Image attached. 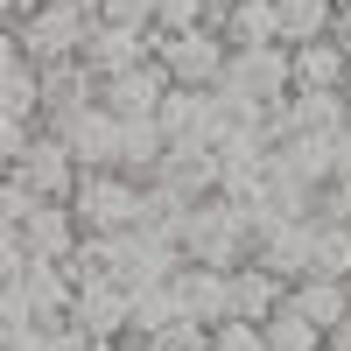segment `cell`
I'll list each match as a JSON object with an SVG mask.
<instances>
[{
  "instance_id": "6da1fadb",
  "label": "cell",
  "mask_w": 351,
  "mask_h": 351,
  "mask_svg": "<svg viewBox=\"0 0 351 351\" xmlns=\"http://www.w3.org/2000/svg\"><path fill=\"white\" fill-rule=\"evenodd\" d=\"M92 8H77V0H43L36 14L8 21V36H0V49H21L36 56V64H64V56H84V36H92Z\"/></svg>"
},
{
  "instance_id": "7a4b0ae2",
  "label": "cell",
  "mask_w": 351,
  "mask_h": 351,
  "mask_svg": "<svg viewBox=\"0 0 351 351\" xmlns=\"http://www.w3.org/2000/svg\"><path fill=\"white\" fill-rule=\"evenodd\" d=\"M183 260H204V267H239L253 260V211H239L232 197H204L183 218Z\"/></svg>"
},
{
  "instance_id": "3957f363",
  "label": "cell",
  "mask_w": 351,
  "mask_h": 351,
  "mask_svg": "<svg viewBox=\"0 0 351 351\" xmlns=\"http://www.w3.org/2000/svg\"><path fill=\"white\" fill-rule=\"evenodd\" d=\"M148 49L169 64V77H176V84H190V92H211V84L225 77V64H232V43L218 36V21L183 28V36H169V28H148Z\"/></svg>"
},
{
  "instance_id": "277c9868",
  "label": "cell",
  "mask_w": 351,
  "mask_h": 351,
  "mask_svg": "<svg viewBox=\"0 0 351 351\" xmlns=\"http://www.w3.org/2000/svg\"><path fill=\"white\" fill-rule=\"evenodd\" d=\"M77 218L84 232H134L141 225V204H148V183L127 169H84V183H77Z\"/></svg>"
},
{
  "instance_id": "5b68a950",
  "label": "cell",
  "mask_w": 351,
  "mask_h": 351,
  "mask_svg": "<svg viewBox=\"0 0 351 351\" xmlns=\"http://www.w3.org/2000/svg\"><path fill=\"white\" fill-rule=\"evenodd\" d=\"M225 92H239V99H288L295 92V49L288 43H253V49H232V64H225Z\"/></svg>"
},
{
  "instance_id": "8992f818",
  "label": "cell",
  "mask_w": 351,
  "mask_h": 351,
  "mask_svg": "<svg viewBox=\"0 0 351 351\" xmlns=\"http://www.w3.org/2000/svg\"><path fill=\"white\" fill-rule=\"evenodd\" d=\"M148 183L176 190L183 204H204V197H218V183H225V155L204 148V141H169V155H162V169L148 176Z\"/></svg>"
},
{
  "instance_id": "52a82bcc",
  "label": "cell",
  "mask_w": 351,
  "mask_h": 351,
  "mask_svg": "<svg viewBox=\"0 0 351 351\" xmlns=\"http://www.w3.org/2000/svg\"><path fill=\"white\" fill-rule=\"evenodd\" d=\"M14 176H28V183H36V197H64V204H71V197H77V183H84V162H77V148H71V141L43 120L36 148L14 162Z\"/></svg>"
},
{
  "instance_id": "ba28073f",
  "label": "cell",
  "mask_w": 351,
  "mask_h": 351,
  "mask_svg": "<svg viewBox=\"0 0 351 351\" xmlns=\"http://www.w3.org/2000/svg\"><path fill=\"white\" fill-rule=\"evenodd\" d=\"M169 64L162 56H148V64H134V71H112L106 77V92H99V106L112 112V120H155L162 112V99H169Z\"/></svg>"
},
{
  "instance_id": "9c48e42d",
  "label": "cell",
  "mask_w": 351,
  "mask_h": 351,
  "mask_svg": "<svg viewBox=\"0 0 351 351\" xmlns=\"http://www.w3.org/2000/svg\"><path fill=\"white\" fill-rule=\"evenodd\" d=\"M71 324H84L99 344H106V337H134V288H127V281H112V274L84 281V288H77V302H71Z\"/></svg>"
},
{
  "instance_id": "30bf717a",
  "label": "cell",
  "mask_w": 351,
  "mask_h": 351,
  "mask_svg": "<svg viewBox=\"0 0 351 351\" xmlns=\"http://www.w3.org/2000/svg\"><path fill=\"white\" fill-rule=\"evenodd\" d=\"M14 232L28 239V253H36V260H71V253H77V239H84V218H77V204L43 197V204H36V211H28Z\"/></svg>"
},
{
  "instance_id": "8fae6325",
  "label": "cell",
  "mask_w": 351,
  "mask_h": 351,
  "mask_svg": "<svg viewBox=\"0 0 351 351\" xmlns=\"http://www.w3.org/2000/svg\"><path fill=\"white\" fill-rule=\"evenodd\" d=\"M176 302H183V316H197V324H225L232 316V267H204V260H183V267L169 274Z\"/></svg>"
},
{
  "instance_id": "7c38bea8",
  "label": "cell",
  "mask_w": 351,
  "mask_h": 351,
  "mask_svg": "<svg viewBox=\"0 0 351 351\" xmlns=\"http://www.w3.org/2000/svg\"><path fill=\"white\" fill-rule=\"evenodd\" d=\"M56 134L77 148L84 169H120V120H112L106 106H84V112H64V120H49Z\"/></svg>"
},
{
  "instance_id": "4fadbf2b",
  "label": "cell",
  "mask_w": 351,
  "mask_h": 351,
  "mask_svg": "<svg viewBox=\"0 0 351 351\" xmlns=\"http://www.w3.org/2000/svg\"><path fill=\"white\" fill-rule=\"evenodd\" d=\"M106 77L84 64V56H64V64H43V120H64V112L99 106Z\"/></svg>"
},
{
  "instance_id": "5bb4252c",
  "label": "cell",
  "mask_w": 351,
  "mask_h": 351,
  "mask_svg": "<svg viewBox=\"0 0 351 351\" xmlns=\"http://www.w3.org/2000/svg\"><path fill=\"white\" fill-rule=\"evenodd\" d=\"M148 28H120V21H92V36H84V64H92L99 77L112 71H134V64H148Z\"/></svg>"
},
{
  "instance_id": "9a60e30c",
  "label": "cell",
  "mask_w": 351,
  "mask_h": 351,
  "mask_svg": "<svg viewBox=\"0 0 351 351\" xmlns=\"http://www.w3.org/2000/svg\"><path fill=\"white\" fill-rule=\"evenodd\" d=\"M274 309H288V281L274 267H260V260H239V267H232V316L267 324Z\"/></svg>"
},
{
  "instance_id": "2e32d148",
  "label": "cell",
  "mask_w": 351,
  "mask_h": 351,
  "mask_svg": "<svg viewBox=\"0 0 351 351\" xmlns=\"http://www.w3.org/2000/svg\"><path fill=\"white\" fill-rule=\"evenodd\" d=\"M295 49V92H344L351 77V49L337 36H316V43H288Z\"/></svg>"
},
{
  "instance_id": "e0dca14e",
  "label": "cell",
  "mask_w": 351,
  "mask_h": 351,
  "mask_svg": "<svg viewBox=\"0 0 351 351\" xmlns=\"http://www.w3.org/2000/svg\"><path fill=\"white\" fill-rule=\"evenodd\" d=\"M288 309H302L316 330H337L344 316H351V281H330V274H302V281H288Z\"/></svg>"
},
{
  "instance_id": "ac0fdd59",
  "label": "cell",
  "mask_w": 351,
  "mask_h": 351,
  "mask_svg": "<svg viewBox=\"0 0 351 351\" xmlns=\"http://www.w3.org/2000/svg\"><path fill=\"white\" fill-rule=\"evenodd\" d=\"M0 120H43V64L21 49H0Z\"/></svg>"
},
{
  "instance_id": "d6986e66",
  "label": "cell",
  "mask_w": 351,
  "mask_h": 351,
  "mask_svg": "<svg viewBox=\"0 0 351 351\" xmlns=\"http://www.w3.org/2000/svg\"><path fill=\"white\" fill-rule=\"evenodd\" d=\"M274 162L295 169V176H309V183H330V176H337V127H295L274 148Z\"/></svg>"
},
{
  "instance_id": "ffe728a7",
  "label": "cell",
  "mask_w": 351,
  "mask_h": 351,
  "mask_svg": "<svg viewBox=\"0 0 351 351\" xmlns=\"http://www.w3.org/2000/svg\"><path fill=\"white\" fill-rule=\"evenodd\" d=\"M218 36L232 49H253V43H281V0H232V8L211 14Z\"/></svg>"
},
{
  "instance_id": "44dd1931",
  "label": "cell",
  "mask_w": 351,
  "mask_h": 351,
  "mask_svg": "<svg viewBox=\"0 0 351 351\" xmlns=\"http://www.w3.org/2000/svg\"><path fill=\"white\" fill-rule=\"evenodd\" d=\"M162 155H169V134H162V120H120V169L127 176H148L162 169Z\"/></svg>"
},
{
  "instance_id": "7402d4cb",
  "label": "cell",
  "mask_w": 351,
  "mask_h": 351,
  "mask_svg": "<svg viewBox=\"0 0 351 351\" xmlns=\"http://www.w3.org/2000/svg\"><path fill=\"white\" fill-rule=\"evenodd\" d=\"M309 274H330V281H351V225H330V218H309Z\"/></svg>"
},
{
  "instance_id": "603a6c76",
  "label": "cell",
  "mask_w": 351,
  "mask_h": 351,
  "mask_svg": "<svg viewBox=\"0 0 351 351\" xmlns=\"http://www.w3.org/2000/svg\"><path fill=\"white\" fill-rule=\"evenodd\" d=\"M337 28V0H281V43H316Z\"/></svg>"
},
{
  "instance_id": "cb8c5ba5",
  "label": "cell",
  "mask_w": 351,
  "mask_h": 351,
  "mask_svg": "<svg viewBox=\"0 0 351 351\" xmlns=\"http://www.w3.org/2000/svg\"><path fill=\"white\" fill-rule=\"evenodd\" d=\"M162 134L169 141H197L204 134V92H190V84H169V99H162Z\"/></svg>"
},
{
  "instance_id": "d4e9b609",
  "label": "cell",
  "mask_w": 351,
  "mask_h": 351,
  "mask_svg": "<svg viewBox=\"0 0 351 351\" xmlns=\"http://www.w3.org/2000/svg\"><path fill=\"white\" fill-rule=\"evenodd\" d=\"M183 316V302H176V288L155 281V288H134V337H155L162 324H176Z\"/></svg>"
},
{
  "instance_id": "484cf974",
  "label": "cell",
  "mask_w": 351,
  "mask_h": 351,
  "mask_svg": "<svg viewBox=\"0 0 351 351\" xmlns=\"http://www.w3.org/2000/svg\"><path fill=\"white\" fill-rule=\"evenodd\" d=\"M316 344H324V330L302 309H274L267 316V351H316Z\"/></svg>"
},
{
  "instance_id": "4316f807",
  "label": "cell",
  "mask_w": 351,
  "mask_h": 351,
  "mask_svg": "<svg viewBox=\"0 0 351 351\" xmlns=\"http://www.w3.org/2000/svg\"><path fill=\"white\" fill-rule=\"evenodd\" d=\"M148 351H211V324H197V316H176V324H162L155 337H141Z\"/></svg>"
},
{
  "instance_id": "83f0119b",
  "label": "cell",
  "mask_w": 351,
  "mask_h": 351,
  "mask_svg": "<svg viewBox=\"0 0 351 351\" xmlns=\"http://www.w3.org/2000/svg\"><path fill=\"white\" fill-rule=\"evenodd\" d=\"M211 351H267V324L225 316V324H211Z\"/></svg>"
},
{
  "instance_id": "f1b7e54d",
  "label": "cell",
  "mask_w": 351,
  "mask_h": 351,
  "mask_svg": "<svg viewBox=\"0 0 351 351\" xmlns=\"http://www.w3.org/2000/svg\"><path fill=\"white\" fill-rule=\"evenodd\" d=\"M211 21V0H155V28L183 36V28H204Z\"/></svg>"
},
{
  "instance_id": "f546056e",
  "label": "cell",
  "mask_w": 351,
  "mask_h": 351,
  "mask_svg": "<svg viewBox=\"0 0 351 351\" xmlns=\"http://www.w3.org/2000/svg\"><path fill=\"white\" fill-rule=\"evenodd\" d=\"M36 204H43V197H36V183L8 169V183H0V225H21L28 211H36Z\"/></svg>"
},
{
  "instance_id": "4dcf8cb0",
  "label": "cell",
  "mask_w": 351,
  "mask_h": 351,
  "mask_svg": "<svg viewBox=\"0 0 351 351\" xmlns=\"http://www.w3.org/2000/svg\"><path fill=\"white\" fill-rule=\"evenodd\" d=\"M316 218H330V225H351V176H330V183L316 190Z\"/></svg>"
},
{
  "instance_id": "1f68e13d",
  "label": "cell",
  "mask_w": 351,
  "mask_h": 351,
  "mask_svg": "<svg viewBox=\"0 0 351 351\" xmlns=\"http://www.w3.org/2000/svg\"><path fill=\"white\" fill-rule=\"evenodd\" d=\"M99 21H120V28H155V0H99Z\"/></svg>"
},
{
  "instance_id": "d6a6232c",
  "label": "cell",
  "mask_w": 351,
  "mask_h": 351,
  "mask_svg": "<svg viewBox=\"0 0 351 351\" xmlns=\"http://www.w3.org/2000/svg\"><path fill=\"white\" fill-rule=\"evenodd\" d=\"M36 134H43V120H8V127H0V162H21L28 148H36Z\"/></svg>"
},
{
  "instance_id": "836d02e7",
  "label": "cell",
  "mask_w": 351,
  "mask_h": 351,
  "mask_svg": "<svg viewBox=\"0 0 351 351\" xmlns=\"http://www.w3.org/2000/svg\"><path fill=\"white\" fill-rule=\"evenodd\" d=\"M0 351H49V324H0Z\"/></svg>"
},
{
  "instance_id": "e575fe53",
  "label": "cell",
  "mask_w": 351,
  "mask_h": 351,
  "mask_svg": "<svg viewBox=\"0 0 351 351\" xmlns=\"http://www.w3.org/2000/svg\"><path fill=\"white\" fill-rule=\"evenodd\" d=\"M337 176H351V120L337 127Z\"/></svg>"
},
{
  "instance_id": "d590c367",
  "label": "cell",
  "mask_w": 351,
  "mask_h": 351,
  "mask_svg": "<svg viewBox=\"0 0 351 351\" xmlns=\"http://www.w3.org/2000/svg\"><path fill=\"white\" fill-rule=\"evenodd\" d=\"M330 36H337V43L351 49V0H344V8H337V28H330Z\"/></svg>"
},
{
  "instance_id": "8d00e7d4",
  "label": "cell",
  "mask_w": 351,
  "mask_h": 351,
  "mask_svg": "<svg viewBox=\"0 0 351 351\" xmlns=\"http://www.w3.org/2000/svg\"><path fill=\"white\" fill-rule=\"evenodd\" d=\"M0 8H8V21H21V14H36L43 0H0Z\"/></svg>"
},
{
  "instance_id": "74e56055",
  "label": "cell",
  "mask_w": 351,
  "mask_h": 351,
  "mask_svg": "<svg viewBox=\"0 0 351 351\" xmlns=\"http://www.w3.org/2000/svg\"><path fill=\"white\" fill-rule=\"evenodd\" d=\"M99 351H148V344H141V337H106Z\"/></svg>"
},
{
  "instance_id": "f35d334b",
  "label": "cell",
  "mask_w": 351,
  "mask_h": 351,
  "mask_svg": "<svg viewBox=\"0 0 351 351\" xmlns=\"http://www.w3.org/2000/svg\"><path fill=\"white\" fill-rule=\"evenodd\" d=\"M330 344H337V351H351V316H344V324L330 330Z\"/></svg>"
},
{
  "instance_id": "ab89813d",
  "label": "cell",
  "mask_w": 351,
  "mask_h": 351,
  "mask_svg": "<svg viewBox=\"0 0 351 351\" xmlns=\"http://www.w3.org/2000/svg\"><path fill=\"white\" fill-rule=\"evenodd\" d=\"M344 112H351V77H344Z\"/></svg>"
},
{
  "instance_id": "60d3db41",
  "label": "cell",
  "mask_w": 351,
  "mask_h": 351,
  "mask_svg": "<svg viewBox=\"0 0 351 351\" xmlns=\"http://www.w3.org/2000/svg\"><path fill=\"white\" fill-rule=\"evenodd\" d=\"M77 8H92V14H99V0H77Z\"/></svg>"
},
{
  "instance_id": "b9f144b4",
  "label": "cell",
  "mask_w": 351,
  "mask_h": 351,
  "mask_svg": "<svg viewBox=\"0 0 351 351\" xmlns=\"http://www.w3.org/2000/svg\"><path fill=\"white\" fill-rule=\"evenodd\" d=\"M218 8H232V0H211V14H218Z\"/></svg>"
},
{
  "instance_id": "7bdbcfd3",
  "label": "cell",
  "mask_w": 351,
  "mask_h": 351,
  "mask_svg": "<svg viewBox=\"0 0 351 351\" xmlns=\"http://www.w3.org/2000/svg\"><path fill=\"white\" fill-rule=\"evenodd\" d=\"M316 351H337V344H330V337H324V344H316Z\"/></svg>"
},
{
  "instance_id": "ee69618b",
  "label": "cell",
  "mask_w": 351,
  "mask_h": 351,
  "mask_svg": "<svg viewBox=\"0 0 351 351\" xmlns=\"http://www.w3.org/2000/svg\"><path fill=\"white\" fill-rule=\"evenodd\" d=\"M337 8H344V0H337Z\"/></svg>"
}]
</instances>
